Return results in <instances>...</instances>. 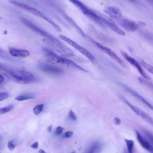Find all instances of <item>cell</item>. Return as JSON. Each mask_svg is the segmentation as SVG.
Instances as JSON below:
<instances>
[{
	"label": "cell",
	"instance_id": "6da1fadb",
	"mask_svg": "<svg viewBox=\"0 0 153 153\" xmlns=\"http://www.w3.org/2000/svg\"><path fill=\"white\" fill-rule=\"evenodd\" d=\"M0 72L9 79L19 84H27L38 82L41 80L29 71L13 69L1 63L0 65Z\"/></svg>",
	"mask_w": 153,
	"mask_h": 153
},
{
	"label": "cell",
	"instance_id": "7a4b0ae2",
	"mask_svg": "<svg viewBox=\"0 0 153 153\" xmlns=\"http://www.w3.org/2000/svg\"><path fill=\"white\" fill-rule=\"evenodd\" d=\"M42 49L45 53L46 60L50 63L53 64L65 65L84 72H88L87 70L77 65L71 60L59 56L48 47H43Z\"/></svg>",
	"mask_w": 153,
	"mask_h": 153
},
{
	"label": "cell",
	"instance_id": "3957f363",
	"mask_svg": "<svg viewBox=\"0 0 153 153\" xmlns=\"http://www.w3.org/2000/svg\"><path fill=\"white\" fill-rule=\"evenodd\" d=\"M42 41L50 48L63 56L73 57L74 56L73 51L61 42H57L47 38H43Z\"/></svg>",
	"mask_w": 153,
	"mask_h": 153
},
{
	"label": "cell",
	"instance_id": "277c9868",
	"mask_svg": "<svg viewBox=\"0 0 153 153\" xmlns=\"http://www.w3.org/2000/svg\"><path fill=\"white\" fill-rule=\"evenodd\" d=\"M20 21L25 25L40 35L46 38L50 39L57 42L61 41L53 35L39 28L32 22L26 18H20Z\"/></svg>",
	"mask_w": 153,
	"mask_h": 153
},
{
	"label": "cell",
	"instance_id": "5b68a950",
	"mask_svg": "<svg viewBox=\"0 0 153 153\" xmlns=\"http://www.w3.org/2000/svg\"><path fill=\"white\" fill-rule=\"evenodd\" d=\"M59 37L60 39L66 42L70 45L76 48L82 54L88 58L92 63L94 64L96 63L97 60L95 57L86 49L65 36L59 35Z\"/></svg>",
	"mask_w": 153,
	"mask_h": 153
},
{
	"label": "cell",
	"instance_id": "8992f818",
	"mask_svg": "<svg viewBox=\"0 0 153 153\" xmlns=\"http://www.w3.org/2000/svg\"><path fill=\"white\" fill-rule=\"evenodd\" d=\"M87 37L90 41L101 51L108 54L112 59L116 61L123 67H126L124 63L116 53L112 50L96 42L89 36H87Z\"/></svg>",
	"mask_w": 153,
	"mask_h": 153
},
{
	"label": "cell",
	"instance_id": "52a82bcc",
	"mask_svg": "<svg viewBox=\"0 0 153 153\" xmlns=\"http://www.w3.org/2000/svg\"><path fill=\"white\" fill-rule=\"evenodd\" d=\"M94 11L100 17L104 24L106 25L112 30L119 34L123 36L126 35L125 32L117 26L113 20L99 12L95 10H94Z\"/></svg>",
	"mask_w": 153,
	"mask_h": 153
},
{
	"label": "cell",
	"instance_id": "ba28073f",
	"mask_svg": "<svg viewBox=\"0 0 153 153\" xmlns=\"http://www.w3.org/2000/svg\"><path fill=\"white\" fill-rule=\"evenodd\" d=\"M37 66L40 70L49 74L60 75L64 73L63 70L61 68L47 63L40 62Z\"/></svg>",
	"mask_w": 153,
	"mask_h": 153
},
{
	"label": "cell",
	"instance_id": "9c48e42d",
	"mask_svg": "<svg viewBox=\"0 0 153 153\" xmlns=\"http://www.w3.org/2000/svg\"><path fill=\"white\" fill-rule=\"evenodd\" d=\"M120 98L137 115L153 126V119L149 114L137 107L130 104L125 98L120 96Z\"/></svg>",
	"mask_w": 153,
	"mask_h": 153
},
{
	"label": "cell",
	"instance_id": "30bf717a",
	"mask_svg": "<svg viewBox=\"0 0 153 153\" xmlns=\"http://www.w3.org/2000/svg\"><path fill=\"white\" fill-rule=\"evenodd\" d=\"M26 2L33 4L40 9H42L43 10L46 12L48 14L57 20L59 23H60L63 25L66 28L69 29L70 28L68 25L65 23L55 13L45 7L43 4L39 3L38 2L34 0H24Z\"/></svg>",
	"mask_w": 153,
	"mask_h": 153
},
{
	"label": "cell",
	"instance_id": "8fae6325",
	"mask_svg": "<svg viewBox=\"0 0 153 153\" xmlns=\"http://www.w3.org/2000/svg\"><path fill=\"white\" fill-rule=\"evenodd\" d=\"M120 53L121 55L126 61L137 69L140 74L143 77L148 80L151 79L150 77L145 72L140 64L135 59L131 57L126 52L123 51L121 50Z\"/></svg>",
	"mask_w": 153,
	"mask_h": 153
},
{
	"label": "cell",
	"instance_id": "7c38bea8",
	"mask_svg": "<svg viewBox=\"0 0 153 153\" xmlns=\"http://www.w3.org/2000/svg\"><path fill=\"white\" fill-rule=\"evenodd\" d=\"M10 3L42 18L44 15L38 10L17 0H8Z\"/></svg>",
	"mask_w": 153,
	"mask_h": 153
},
{
	"label": "cell",
	"instance_id": "4fadbf2b",
	"mask_svg": "<svg viewBox=\"0 0 153 153\" xmlns=\"http://www.w3.org/2000/svg\"><path fill=\"white\" fill-rule=\"evenodd\" d=\"M117 23L126 30L130 32L135 31L139 29L140 27L139 25L137 23L124 16Z\"/></svg>",
	"mask_w": 153,
	"mask_h": 153
},
{
	"label": "cell",
	"instance_id": "5bb4252c",
	"mask_svg": "<svg viewBox=\"0 0 153 153\" xmlns=\"http://www.w3.org/2000/svg\"><path fill=\"white\" fill-rule=\"evenodd\" d=\"M117 82L133 96L137 98L138 100L146 105L150 109L153 111V106L137 91L122 82L118 81Z\"/></svg>",
	"mask_w": 153,
	"mask_h": 153
},
{
	"label": "cell",
	"instance_id": "9a60e30c",
	"mask_svg": "<svg viewBox=\"0 0 153 153\" xmlns=\"http://www.w3.org/2000/svg\"><path fill=\"white\" fill-rule=\"evenodd\" d=\"M78 7L84 13L91 19H92L97 16L94 10H92L86 6L79 0H68Z\"/></svg>",
	"mask_w": 153,
	"mask_h": 153
},
{
	"label": "cell",
	"instance_id": "2e32d148",
	"mask_svg": "<svg viewBox=\"0 0 153 153\" xmlns=\"http://www.w3.org/2000/svg\"><path fill=\"white\" fill-rule=\"evenodd\" d=\"M104 11L117 23L123 16L120 10L116 7H107L104 8Z\"/></svg>",
	"mask_w": 153,
	"mask_h": 153
},
{
	"label": "cell",
	"instance_id": "e0dca14e",
	"mask_svg": "<svg viewBox=\"0 0 153 153\" xmlns=\"http://www.w3.org/2000/svg\"><path fill=\"white\" fill-rule=\"evenodd\" d=\"M41 4L50 8L62 16L65 12L61 6L52 0H37Z\"/></svg>",
	"mask_w": 153,
	"mask_h": 153
},
{
	"label": "cell",
	"instance_id": "ac0fdd59",
	"mask_svg": "<svg viewBox=\"0 0 153 153\" xmlns=\"http://www.w3.org/2000/svg\"><path fill=\"white\" fill-rule=\"evenodd\" d=\"M137 139L141 146L148 151L153 153V147L149 141L137 131H136Z\"/></svg>",
	"mask_w": 153,
	"mask_h": 153
},
{
	"label": "cell",
	"instance_id": "d6986e66",
	"mask_svg": "<svg viewBox=\"0 0 153 153\" xmlns=\"http://www.w3.org/2000/svg\"><path fill=\"white\" fill-rule=\"evenodd\" d=\"M9 51L11 55L19 58L25 57L30 55L29 52L27 50L19 49L13 47H9Z\"/></svg>",
	"mask_w": 153,
	"mask_h": 153
},
{
	"label": "cell",
	"instance_id": "ffe728a7",
	"mask_svg": "<svg viewBox=\"0 0 153 153\" xmlns=\"http://www.w3.org/2000/svg\"><path fill=\"white\" fill-rule=\"evenodd\" d=\"M142 132L145 137L153 147V133L146 129L143 130Z\"/></svg>",
	"mask_w": 153,
	"mask_h": 153
},
{
	"label": "cell",
	"instance_id": "44dd1931",
	"mask_svg": "<svg viewBox=\"0 0 153 153\" xmlns=\"http://www.w3.org/2000/svg\"><path fill=\"white\" fill-rule=\"evenodd\" d=\"M0 56L3 59L11 61L16 62L17 61L14 58L12 57L6 52L0 48Z\"/></svg>",
	"mask_w": 153,
	"mask_h": 153
},
{
	"label": "cell",
	"instance_id": "7402d4cb",
	"mask_svg": "<svg viewBox=\"0 0 153 153\" xmlns=\"http://www.w3.org/2000/svg\"><path fill=\"white\" fill-rule=\"evenodd\" d=\"M138 79L142 84L146 86L152 91H153V83L149 81L147 79L143 77H139Z\"/></svg>",
	"mask_w": 153,
	"mask_h": 153
},
{
	"label": "cell",
	"instance_id": "603a6c76",
	"mask_svg": "<svg viewBox=\"0 0 153 153\" xmlns=\"http://www.w3.org/2000/svg\"><path fill=\"white\" fill-rule=\"evenodd\" d=\"M43 19L48 22L57 31L60 32L61 29L60 27L49 18L45 15Z\"/></svg>",
	"mask_w": 153,
	"mask_h": 153
},
{
	"label": "cell",
	"instance_id": "cb8c5ba5",
	"mask_svg": "<svg viewBox=\"0 0 153 153\" xmlns=\"http://www.w3.org/2000/svg\"><path fill=\"white\" fill-rule=\"evenodd\" d=\"M139 62L143 67L153 74V66L142 60L139 61Z\"/></svg>",
	"mask_w": 153,
	"mask_h": 153
},
{
	"label": "cell",
	"instance_id": "d4e9b609",
	"mask_svg": "<svg viewBox=\"0 0 153 153\" xmlns=\"http://www.w3.org/2000/svg\"><path fill=\"white\" fill-rule=\"evenodd\" d=\"M35 97L34 95L32 94H23L18 96L15 98V99L18 101H22L34 98Z\"/></svg>",
	"mask_w": 153,
	"mask_h": 153
},
{
	"label": "cell",
	"instance_id": "484cf974",
	"mask_svg": "<svg viewBox=\"0 0 153 153\" xmlns=\"http://www.w3.org/2000/svg\"><path fill=\"white\" fill-rule=\"evenodd\" d=\"M125 141L126 143L128 152L133 153L134 147V141L132 140L127 139H125Z\"/></svg>",
	"mask_w": 153,
	"mask_h": 153
},
{
	"label": "cell",
	"instance_id": "4316f807",
	"mask_svg": "<svg viewBox=\"0 0 153 153\" xmlns=\"http://www.w3.org/2000/svg\"><path fill=\"white\" fill-rule=\"evenodd\" d=\"M101 145L100 143L96 142L93 143L90 146L89 150V152H94L98 151L100 148Z\"/></svg>",
	"mask_w": 153,
	"mask_h": 153
},
{
	"label": "cell",
	"instance_id": "83f0119b",
	"mask_svg": "<svg viewBox=\"0 0 153 153\" xmlns=\"http://www.w3.org/2000/svg\"><path fill=\"white\" fill-rule=\"evenodd\" d=\"M14 107V105L11 104L4 107L1 108L0 109V114H3L9 111L12 110Z\"/></svg>",
	"mask_w": 153,
	"mask_h": 153
},
{
	"label": "cell",
	"instance_id": "f1b7e54d",
	"mask_svg": "<svg viewBox=\"0 0 153 153\" xmlns=\"http://www.w3.org/2000/svg\"><path fill=\"white\" fill-rule=\"evenodd\" d=\"M44 104H43L37 105L33 109L34 114L37 115L39 114L42 110Z\"/></svg>",
	"mask_w": 153,
	"mask_h": 153
},
{
	"label": "cell",
	"instance_id": "f546056e",
	"mask_svg": "<svg viewBox=\"0 0 153 153\" xmlns=\"http://www.w3.org/2000/svg\"><path fill=\"white\" fill-rule=\"evenodd\" d=\"M143 35L146 39L150 40L151 41H153V34L151 33L143 31L142 32Z\"/></svg>",
	"mask_w": 153,
	"mask_h": 153
},
{
	"label": "cell",
	"instance_id": "4dcf8cb0",
	"mask_svg": "<svg viewBox=\"0 0 153 153\" xmlns=\"http://www.w3.org/2000/svg\"><path fill=\"white\" fill-rule=\"evenodd\" d=\"M9 97V94L7 92H1L0 93V101L3 100L8 98Z\"/></svg>",
	"mask_w": 153,
	"mask_h": 153
},
{
	"label": "cell",
	"instance_id": "1f68e13d",
	"mask_svg": "<svg viewBox=\"0 0 153 153\" xmlns=\"http://www.w3.org/2000/svg\"><path fill=\"white\" fill-rule=\"evenodd\" d=\"M68 117L70 119L74 121H76L77 119L76 114L72 110H70L68 114Z\"/></svg>",
	"mask_w": 153,
	"mask_h": 153
},
{
	"label": "cell",
	"instance_id": "d6a6232c",
	"mask_svg": "<svg viewBox=\"0 0 153 153\" xmlns=\"http://www.w3.org/2000/svg\"><path fill=\"white\" fill-rule=\"evenodd\" d=\"M8 148L10 150H13L15 147V144L12 141H10L8 143Z\"/></svg>",
	"mask_w": 153,
	"mask_h": 153
},
{
	"label": "cell",
	"instance_id": "836d02e7",
	"mask_svg": "<svg viewBox=\"0 0 153 153\" xmlns=\"http://www.w3.org/2000/svg\"><path fill=\"white\" fill-rule=\"evenodd\" d=\"M73 134V132L72 131H67L64 133L63 137L65 138H69L72 136Z\"/></svg>",
	"mask_w": 153,
	"mask_h": 153
},
{
	"label": "cell",
	"instance_id": "e575fe53",
	"mask_svg": "<svg viewBox=\"0 0 153 153\" xmlns=\"http://www.w3.org/2000/svg\"><path fill=\"white\" fill-rule=\"evenodd\" d=\"M64 130V129L60 126H59L56 128V133L57 134H61Z\"/></svg>",
	"mask_w": 153,
	"mask_h": 153
},
{
	"label": "cell",
	"instance_id": "d590c367",
	"mask_svg": "<svg viewBox=\"0 0 153 153\" xmlns=\"http://www.w3.org/2000/svg\"><path fill=\"white\" fill-rule=\"evenodd\" d=\"M115 123L117 125H120L121 123V120L118 117H115L114 119Z\"/></svg>",
	"mask_w": 153,
	"mask_h": 153
},
{
	"label": "cell",
	"instance_id": "8d00e7d4",
	"mask_svg": "<svg viewBox=\"0 0 153 153\" xmlns=\"http://www.w3.org/2000/svg\"><path fill=\"white\" fill-rule=\"evenodd\" d=\"M39 146L38 143L37 142H36L30 146V147L35 149H37Z\"/></svg>",
	"mask_w": 153,
	"mask_h": 153
},
{
	"label": "cell",
	"instance_id": "74e56055",
	"mask_svg": "<svg viewBox=\"0 0 153 153\" xmlns=\"http://www.w3.org/2000/svg\"><path fill=\"white\" fill-rule=\"evenodd\" d=\"M57 4H59V5H61V6H62V2H61V1L60 0H52Z\"/></svg>",
	"mask_w": 153,
	"mask_h": 153
},
{
	"label": "cell",
	"instance_id": "f35d334b",
	"mask_svg": "<svg viewBox=\"0 0 153 153\" xmlns=\"http://www.w3.org/2000/svg\"><path fill=\"white\" fill-rule=\"evenodd\" d=\"M4 80V78L3 77V76L2 75V74L1 75V74L0 75V83L1 84V83L3 82V81Z\"/></svg>",
	"mask_w": 153,
	"mask_h": 153
},
{
	"label": "cell",
	"instance_id": "ab89813d",
	"mask_svg": "<svg viewBox=\"0 0 153 153\" xmlns=\"http://www.w3.org/2000/svg\"><path fill=\"white\" fill-rule=\"evenodd\" d=\"M150 5L153 7V0H146Z\"/></svg>",
	"mask_w": 153,
	"mask_h": 153
},
{
	"label": "cell",
	"instance_id": "60d3db41",
	"mask_svg": "<svg viewBox=\"0 0 153 153\" xmlns=\"http://www.w3.org/2000/svg\"><path fill=\"white\" fill-rule=\"evenodd\" d=\"M52 125H51L48 128V131L49 132H51L52 131Z\"/></svg>",
	"mask_w": 153,
	"mask_h": 153
},
{
	"label": "cell",
	"instance_id": "b9f144b4",
	"mask_svg": "<svg viewBox=\"0 0 153 153\" xmlns=\"http://www.w3.org/2000/svg\"><path fill=\"white\" fill-rule=\"evenodd\" d=\"M39 152L40 153H45V151L44 150H43V149H40V150H39Z\"/></svg>",
	"mask_w": 153,
	"mask_h": 153
},
{
	"label": "cell",
	"instance_id": "7bdbcfd3",
	"mask_svg": "<svg viewBox=\"0 0 153 153\" xmlns=\"http://www.w3.org/2000/svg\"><path fill=\"white\" fill-rule=\"evenodd\" d=\"M129 1L133 2H137V0H128Z\"/></svg>",
	"mask_w": 153,
	"mask_h": 153
}]
</instances>
